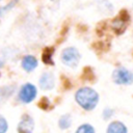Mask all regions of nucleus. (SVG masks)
<instances>
[{
    "label": "nucleus",
    "mask_w": 133,
    "mask_h": 133,
    "mask_svg": "<svg viewBox=\"0 0 133 133\" xmlns=\"http://www.w3.org/2000/svg\"><path fill=\"white\" fill-rule=\"evenodd\" d=\"M77 103L85 110H91L96 107L99 101L98 94L90 87H82L80 88L75 96Z\"/></svg>",
    "instance_id": "obj_1"
},
{
    "label": "nucleus",
    "mask_w": 133,
    "mask_h": 133,
    "mask_svg": "<svg viewBox=\"0 0 133 133\" xmlns=\"http://www.w3.org/2000/svg\"><path fill=\"white\" fill-rule=\"evenodd\" d=\"M61 60L65 65L70 68H75L77 66L80 60V53L76 48H73V47L66 48L61 53Z\"/></svg>",
    "instance_id": "obj_2"
},
{
    "label": "nucleus",
    "mask_w": 133,
    "mask_h": 133,
    "mask_svg": "<svg viewBox=\"0 0 133 133\" xmlns=\"http://www.w3.org/2000/svg\"><path fill=\"white\" fill-rule=\"evenodd\" d=\"M36 97V87L31 83L24 84L19 92V99L23 103H30Z\"/></svg>",
    "instance_id": "obj_3"
},
{
    "label": "nucleus",
    "mask_w": 133,
    "mask_h": 133,
    "mask_svg": "<svg viewBox=\"0 0 133 133\" xmlns=\"http://www.w3.org/2000/svg\"><path fill=\"white\" fill-rule=\"evenodd\" d=\"M113 80L117 84H130L133 81V75L125 68H118L113 73Z\"/></svg>",
    "instance_id": "obj_4"
},
{
    "label": "nucleus",
    "mask_w": 133,
    "mask_h": 133,
    "mask_svg": "<svg viewBox=\"0 0 133 133\" xmlns=\"http://www.w3.org/2000/svg\"><path fill=\"white\" fill-rule=\"evenodd\" d=\"M33 126H34V122L32 117L29 115H24L18 126V132L19 133H32Z\"/></svg>",
    "instance_id": "obj_5"
},
{
    "label": "nucleus",
    "mask_w": 133,
    "mask_h": 133,
    "mask_svg": "<svg viewBox=\"0 0 133 133\" xmlns=\"http://www.w3.org/2000/svg\"><path fill=\"white\" fill-rule=\"evenodd\" d=\"M54 76L51 73H44L39 78V86L44 90H49L54 86Z\"/></svg>",
    "instance_id": "obj_6"
},
{
    "label": "nucleus",
    "mask_w": 133,
    "mask_h": 133,
    "mask_svg": "<svg viewBox=\"0 0 133 133\" xmlns=\"http://www.w3.org/2000/svg\"><path fill=\"white\" fill-rule=\"evenodd\" d=\"M37 66V60L34 56L32 55H27L24 56L22 59V68L26 72H31Z\"/></svg>",
    "instance_id": "obj_7"
},
{
    "label": "nucleus",
    "mask_w": 133,
    "mask_h": 133,
    "mask_svg": "<svg viewBox=\"0 0 133 133\" xmlns=\"http://www.w3.org/2000/svg\"><path fill=\"white\" fill-rule=\"evenodd\" d=\"M107 133H127V129L121 122H113L107 128Z\"/></svg>",
    "instance_id": "obj_8"
},
{
    "label": "nucleus",
    "mask_w": 133,
    "mask_h": 133,
    "mask_svg": "<svg viewBox=\"0 0 133 133\" xmlns=\"http://www.w3.org/2000/svg\"><path fill=\"white\" fill-rule=\"evenodd\" d=\"M59 127L61 129H68L71 127V124H72V117L70 114H64L62 115L60 118H59Z\"/></svg>",
    "instance_id": "obj_9"
},
{
    "label": "nucleus",
    "mask_w": 133,
    "mask_h": 133,
    "mask_svg": "<svg viewBox=\"0 0 133 133\" xmlns=\"http://www.w3.org/2000/svg\"><path fill=\"white\" fill-rule=\"evenodd\" d=\"M52 54H53V49H50V48H47L44 52H43V55H42V58H43V61L47 64H53V60H52Z\"/></svg>",
    "instance_id": "obj_10"
},
{
    "label": "nucleus",
    "mask_w": 133,
    "mask_h": 133,
    "mask_svg": "<svg viewBox=\"0 0 133 133\" xmlns=\"http://www.w3.org/2000/svg\"><path fill=\"white\" fill-rule=\"evenodd\" d=\"M76 133H95V130H94V128H92L90 125L84 124V125L80 126V127L77 129Z\"/></svg>",
    "instance_id": "obj_11"
},
{
    "label": "nucleus",
    "mask_w": 133,
    "mask_h": 133,
    "mask_svg": "<svg viewBox=\"0 0 133 133\" xmlns=\"http://www.w3.org/2000/svg\"><path fill=\"white\" fill-rule=\"evenodd\" d=\"M6 130H7V122L2 115H0V133H5Z\"/></svg>",
    "instance_id": "obj_12"
},
{
    "label": "nucleus",
    "mask_w": 133,
    "mask_h": 133,
    "mask_svg": "<svg viewBox=\"0 0 133 133\" xmlns=\"http://www.w3.org/2000/svg\"><path fill=\"white\" fill-rule=\"evenodd\" d=\"M112 114H113V111H112L111 109H108V108H107V109H105V110H104V112H103V115H104V117H105L106 119H107V118H109Z\"/></svg>",
    "instance_id": "obj_13"
},
{
    "label": "nucleus",
    "mask_w": 133,
    "mask_h": 133,
    "mask_svg": "<svg viewBox=\"0 0 133 133\" xmlns=\"http://www.w3.org/2000/svg\"><path fill=\"white\" fill-rule=\"evenodd\" d=\"M3 63H4V61H3L2 59H0V68H1V66L3 65Z\"/></svg>",
    "instance_id": "obj_14"
}]
</instances>
